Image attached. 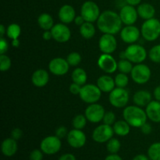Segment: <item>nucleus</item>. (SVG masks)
<instances>
[{
	"mask_svg": "<svg viewBox=\"0 0 160 160\" xmlns=\"http://www.w3.org/2000/svg\"><path fill=\"white\" fill-rule=\"evenodd\" d=\"M96 22L97 27L102 33L113 35L120 32L123 24L120 14L112 10L101 12Z\"/></svg>",
	"mask_w": 160,
	"mask_h": 160,
	"instance_id": "obj_1",
	"label": "nucleus"
},
{
	"mask_svg": "<svg viewBox=\"0 0 160 160\" xmlns=\"http://www.w3.org/2000/svg\"><path fill=\"white\" fill-rule=\"evenodd\" d=\"M123 117L132 128H140L147 122V114L142 107L136 106H127L123 111Z\"/></svg>",
	"mask_w": 160,
	"mask_h": 160,
	"instance_id": "obj_2",
	"label": "nucleus"
},
{
	"mask_svg": "<svg viewBox=\"0 0 160 160\" xmlns=\"http://www.w3.org/2000/svg\"><path fill=\"white\" fill-rule=\"evenodd\" d=\"M142 36L148 42H154L160 36V20L152 18L145 20L141 28Z\"/></svg>",
	"mask_w": 160,
	"mask_h": 160,
	"instance_id": "obj_3",
	"label": "nucleus"
},
{
	"mask_svg": "<svg viewBox=\"0 0 160 160\" xmlns=\"http://www.w3.org/2000/svg\"><path fill=\"white\" fill-rule=\"evenodd\" d=\"M79 96L84 102L93 104L96 103L101 98L102 91L97 84L95 85L93 84H87L82 86Z\"/></svg>",
	"mask_w": 160,
	"mask_h": 160,
	"instance_id": "obj_4",
	"label": "nucleus"
},
{
	"mask_svg": "<svg viewBox=\"0 0 160 160\" xmlns=\"http://www.w3.org/2000/svg\"><path fill=\"white\" fill-rule=\"evenodd\" d=\"M129 92L123 88L116 87L109 92V103L115 108H125L129 102Z\"/></svg>",
	"mask_w": 160,
	"mask_h": 160,
	"instance_id": "obj_5",
	"label": "nucleus"
},
{
	"mask_svg": "<svg viewBox=\"0 0 160 160\" xmlns=\"http://www.w3.org/2000/svg\"><path fill=\"white\" fill-rule=\"evenodd\" d=\"M125 57L133 63H142L147 57V51L142 45L131 44L124 51Z\"/></svg>",
	"mask_w": 160,
	"mask_h": 160,
	"instance_id": "obj_6",
	"label": "nucleus"
},
{
	"mask_svg": "<svg viewBox=\"0 0 160 160\" xmlns=\"http://www.w3.org/2000/svg\"><path fill=\"white\" fill-rule=\"evenodd\" d=\"M131 78L136 84H144L149 81L152 71L149 67L144 63H138L134 66L131 73Z\"/></svg>",
	"mask_w": 160,
	"mask_h": 160,
	"instance_id": "obj_7",
	"label": "nucleus"
},
{
	"mask_svg": "<svg viewBox=\"0 0 160 160\" xmlns=\"http://www.w3.org/2000/svg\"><path fill=\"white\" fill-rule=\"evenodd\" d=\"M100 9L98 5L92 1H86L83 3L81 8V15L84 17L85 21H97L100 16Z\"/></svg>",
	"mask_w": 160,
	"mask_h": 160,
	"instance_id": "obj_8",
	"label": "nucleus"
},
{
	"mask_svg": "<svg viewBox=\"0 0 160 160\" xmlns=\"http://www.w3.org/2000/svg\"><path fill=\"white\" fill-rule=\"evenodd\" d=\"M62 147L61 139L56 135L47 136L41 142L40 148L44 154L54 155L60 150Z\"/></svg>",
	"mask_w": 160,
	"mask_h": 160,
	"instance_id": "obj_9",
	"label": "nucleus"
},
{
	"mask_svg": "<svg viewBox=\"0 0 160 160\" xmlns=\"http://www.w3.org/2000/svg\"><path fill=\"white\" fill-rule=\"evenodd\" d=\"M114 134L112 126L102 123L94 130L92 138L97 143H106L112 138Z\"/></svg>",
	"mask_w": 160,
	"mask_h": 160,
	"instance_id": "obj_10",
	"label": "nucleus"
},
{
	"mask_svg": "<svg viewBox=\"0 0 160 160\" xmlns=\"http://www.w3.org/2000/svg\"><path fill=\"white\" fill-rule=\"evenodd\" d=\"M106 110L102 105L98 103L89 104L84 111V115L88 121L93 123H98L102 121Z\"/></svg>",
	"mask_w": 160,
	"mask_h": 160,
	"instance_id": "obj_11",
	"label": "nucleus"
},
{
	"mask_svg": "<svg viewBox=\"0 0 160 160\" xmlns=\"http://www.w3.org/2000/svg\"><path fill=\"white\" fill-rule=\"evenodd\" d=\"M98 48L102 53L112 54L117 48V41L113 34H103L98 41Z\"/></svg>",
	"mask_w": 160,
	"mask_h": 160,
	"instance_id": "obj_12",
	"label": "nucleus"
},
{
	"mask_svg": "<svg viewBox=\"0 0 160 160\" xmlns=\"http://www.w3.org/2000/svg\"><path fill=\"white\" fill-rule=\"evenodd\" d=\"M70 67L67 59L57 57L52 59L48 63V70L50 73L56 76H63L69 72Z\"/></svg>",
	"mask_w": 160,
	"mask_h": 160,
	"instance_id": "obj_13",
	"label": "nucleus"
},
{
	"mask_svg": "<svg viewBox=\"0 0 160 160\" xmlns=\"http://www.w3.org/2000/svg\"><path fill=\"white\" fill-rule=\"evenodd\" d=\"M52 38L59 43L67 42L71 38V31L67 24L62 23H56L51 29Z\"/></svg>",
	"mask_w": 160,
	"mask_h": 160,
	"instance_id": "obj_14",
	"label": "nucleus"
},
{
	"mask_svg": "<svg viewBox=\"0 0 160 160\" xmlns=\"http://www.w3.org/2000/svg\"><path fill=\"white\" fill-rule=\"evenodd\" d=\"M98 66L103 72L110 74L117 70L118 62L111 54L102 53L98 59Z\"/></svg>",
	"mask_w": 160,
	"mask_h": 160,
	"instance_id": "obj_15",
	"label": "nucleus"
},
{
	"mask_svg": "<svg viewBox=\"0 0 160 160\" xmlns=\"http://www.w3.org/2000/svg\"><path fill=\"white\" fill-rule=\"evenodd\" d=\"M141 34V30L134 25H126L120 31V38L122 41L129 45L137 42Z\"/></svg>",
	"mask_w": 160,
	"mask_h": 160,
	"instance_id": "obj_16",
	"label": "nucleus"
},
{
	"mask_svg": "<svg viewBox=\"0 0 160 160\" xmlns=\"http://www.w3.org/2000/svg\"><path fill=\"white\" fill-rule=\"evenodd\" d=\"M67 139L69 145L74 148H82L85 145L87 141L85 134L81 130L75 129V128L69 131Z\"/></svg>",
	"mask_w": 160,
	"mask_h": 160,
	"instance_id": "obj_17",
	"label": "nucleus"
},
{
	"mask_svg": "<svg viewBox=\"0 0 160 160\" xmlns=\"http://www.w3.org/2000/svg\"><path fill=\"white\" fill-rule=\"evenodd\" d=\"M120 17L123 23L125 25H134L138 20L137 9L134 6L130 5H125L121 8L120 11Z\"/></svg>",
	"mask_w": 160,
	"mask_h": 160,
	"instance_id": "obj_18",
	"label": "nucleus"
},
{
	"mask_svg": "<svg viewBox=\"0 0 160 160\" xmlns=\"http://www.w3.org/2000/svg\"><path fill=\"white\" fill-rule=\"evenodd\" d=\"M59 19L61 23L69 24L74 21V19L76 17V12H75L74 8L70 5H64L59 9Z\"/></svg>",
	"mask_w": 160,
	"mask_h": 160,
	"instance_id": "obj_19",
	"label": "nucleus"
},
{
	"mask_svg": "<svg viewBox=\"0 0 160 160\" xmlns=\"http://www.w3.org/2000/svg\"><path fill=\"white\" fill-rule=\"evenodd\" d=\"M148 119L154 123H160V102L152 100L145 107Z\"/></svg>",
	"mask_w": 160,
	"mask_h": 160,
	"instance_id": "obj_20",
	"label": "nucleus"
},
{
	"mask_svg": "<svg viewBox=\"0 0 160 160\" xmlns=\"http://www.w3.org/2000/svg\"><path fill=\"white\" fill-rule=\"evenodd\" d=\"M32 84L37 88H43L49 81V74L43 69H38L33 73L31 76Z\"/></svg>",
	"mask_w": 160,
	"mask_h": 160,
	"instance_id": "obj_21",
	"label": "nucleus"
},
{
	"mask_svg": "<svg viewBox=\"0 0 160 160\" xmlns=\"http://www.w3.org/2000/svg\"><path fill=\"white\" fill-rule=\"evenodd\" d=\"M152 101V94L147 90H139L133 95L134 105L139 107H146Z\"/></svg>",
	"mask_w": 160,
	"mask_h": 160,
	"instance_id": "obj_22",
	"label": "nucleus"
},
{
	"mask_svg": "<svg viewBox=\"0 0 160 160\" xmlns=\"http://www.w3.org/2000/svg\"><path fill=\"white\" fill-rule=\"evenodd\" d=\"M17 149H18L17 142L12 138H8L2 142L1 150L5 156L11 157V156H14L17 152Z\"/></svg>",
	"mask_w": 160,
	"mask_h": 160,
	"instance_id": "obj_23",
	"label": "nucleus"
},
{
	"mask_svg": "<svg viewBox=\"0 0 160 160\" xmlns=\"http://www.w3.org/2000/svg\"><path fill=\"white\" fill-rule=\"evenodd\" d=\"M97 86L99 88L102 92L109 93L116 88L114 78L109 75H102L97 80Z\"/></svg>",
	"mask_w": 160,
	"mask_h": 160,
	"instance_id": "obj_24",
	"label": "nucleus"
},
{
	"mask_svg": "<svg viewBox=\"0 0 160 160\" xmlns=\"http://www.w3.org/2000/svg\"><path fill=\"white\" fill-rule=\"evenodd\" d=\"M137 11L138 17L145 20L154 18L156 14V9L149 3H142L138 5Z\"/></svg>",
	"mask_w": 160,
	"mask_h": 160,
	"instance_id": "obj_25",
	"label": "nucleus"
},
{
	"mask_svg": "<svg viewBox=\"0 0 160 160\" xmlns=\"http://www.w3.org/2000/svg\"><path fill=\"white\" fill-rule=\"evenodd\" d=\"M38 24L44 31H51L54 26L52 17L48 13H42L38 17Z\"/></svg>",
	"mask_w": 160,
	"mask_h": 160,
	"instance_id": "obj_26",
	"label": "nucleus"
},
{
	"mask_svg": "<svg viewBox=\"0 0 160 160\" xmlns=\"http://www.w3.org/2000/svg\"><path fill=\"white\" fill-rule=\"evenodd\" d=\"M114 133L120 137H124L129 134L131 131V126L127 121L123 120H119L116 121L115 123L112 125Z\"/></svg>",
	"mask_w": 160,
	"mask_h": 160,
	"instance_id": "obj_27",
	"label": "nucleus"
},
{
	"mask_svg": "<svg viewBox=\"0 0 160 160\" xmlns=\"http://www.w3.org/2000/svg\"><path fill=\"white\" fill-rule=\"evenodd\" d=\"M71 78L73 82L83 86L86 84V82H87L88 74L84 69L78 67V68L74 69L73 71L72 72Z\"/></svg>",
	"mask_w": 160,
	"mask_h": 160,
	"instance_id": "obj_28",
	"label": "nucleus"
},
{
	"mask_svg": "<svg viewBox=\"0 0 160 160\" xmlns=\"http://www.w3.org/2000/svg\"><path fill=\"white\" fill-rule=\"evenodd\" d=\"M95 33H96V30L93 23L86 21L80 27V34L84 38H92L95 36Z\"/></svg>",
	"mask_w": 160,
	"mask_h": 160,
	"instance_id": "obj_29",
	"label": "nucleus"
},
{
	"mask_svg": "<svg viewBox=\"0 0 160 160\" xmlns=\"http://www.w3.org/2000/svg\"><path fill=\"white\" fill-rule=\"evenodd\" d=\"M21 34V28L17 23H10L6 28V35L11 40L18 39Z\"/></svg>",
	"mask_w": 160,
	"mask_h": 160,
	"instance_id": "obj_30",
	"label": "nucleus"
},
{
	"mask_svg": "<svg viewBox=\"0 0 160 160\" xmlns=\"http://www.w3.org/2000/svg\"><path fill=\"white\" fill-rule=\"evenodd\" d=\"M132 63L133 62L127 59H120V60L118 62L117 70L120 71V73H126V74L131 73L133 67H134Z\"/></svg>",
	"mask_w": 160,
	"mask_h": 160,
	"instance_id": "obj_31",
	"label": "nucleus"
},
{
	"mask_svg": "<svg viewBox=\"0 0 160 160\" xmlns=\"http://www.w3.org/2000/svg\"><path fill=\"white\" fill-rule=\"evenodd\" d=\"M148 156L151 160H160V142H155L150 145Z\"/></svg>",
	"mask_w": 160,
	"mask_h": 160,
	"instance_id": "obj_32",
	"label": "nucleus"
},
{
	"mask_svg": "<svg viewBox=\"0 0 160 160\" xmlns=\"http://www.w3.org/2000/svg\"><path fill=\"white\" fill-rule=\"evenodd\" d=\"M87 118H86L85 115L83 114H78V115L75 116L72 121V125H73V128L78 130H82L84 127L87 124Z\"/></svg>",
	"mask_w": 160,
	"mask_h": 160,
	"instance_id": "obj_33",
	"label": "nucleus"
},
{
	"mask_svg": "<svg viewBox=\"0 0 160 160\" xmlns=\"http://www.w3.org/2000/svg\"><path fill=\"white\" fill-rule=\"evenodd\" d=\"M121 147V144L120 142L117 138H112L107 142V145H106V148H107L108 152L111 154H117L120 149Z\"/></svg>",
	"mask_w": 160,
	"mask_h": 160,
	"instance_id": "obj_34",
	"label": "nucleus"
},
{
	"mask_svg": "<svg viewBox=\"0 0 160 160\" xmlns=\"http://www.w3.org/2000/svg\"><path fill=\"white\" fill-rule=\"evenodd\" d=\"M114 81H115L116 87L126 88L128 83H129V78H128V74H126V73H120L116 75Z\"/></svg>",
	"mask_w": 160,
	"mask_h": 160,
	"instance_id": "obj_35",
	"label": "nucleus"
},
{
	"mask_svg": "<svg viewBox=\"0 0 160 160\" xmlns=\"http://www.w3.org/2000/svg\"><path fill=\"white\" fill-rule=\"evenodd\" d=\"M67 59L70 66H71V67H77V66H78L81 62L82 57H81V54L79 52H70L67 56V59Z\"/></svg>",
	"mask_w": 160,
	"mask_h": 160,
	"instance_id": "obj_36",
	"label": "nucleus"
},
{
	"mask_svg": "<svg viewBox=\"0 0 160 160\" xmlns=\"http://www.w3.org/2000/svg\"><path fill=\"white\" fill-rule=\"evenodd\" d=\"M148 57L155 63H160V44L152 47L148 52Z\"/></svg>",
	"mask_w": 160,
	"mask_h": 160,
	"instance_id": "obj_37",
	"label": "nucleus"
},
{
	"mask_svg": "<svg viewBox=\"0 0 160 160\" xmlns=\"http://www.w3.org/2000/svg\"><path fill=\"white\" fill-rule=\"evenodd\" d=\"M11 66H12V62H11L10 58L6 54L0 55V70L1 71H7L10 69Z\"/></svg>",
	"mask_w": 160,
	"mask_h": 160,
	"instance_id": "obj_38",
	"label": "nucleus"
},
{
	"mask_svg": "<svg viewBox=\"0 0 160 160\" xmlns=\"http://www.w3.org/2000/svg\"><path fill=\"white\" fill-rule=\"evenodd\" d=\"M102 122L103 123H105V124L112 126L116 122L115 113H114L113 112H112V111H108V112H106V113H105L104 115V117H103Z\"/></svg>",
	"mask_w": 160,
	"mask_h": 160,
	"instance_id": "obj_39",
	"label": "nucleus"
},
{
	"mask_svg": "<svg viewBox=\"0 0 160 160\" xmlns=\"http://www.w3.org/2000/svg\"><path fill=\"white\" fill-rule=\"evenodd\" d=\"M43 152L39 149H34L30 154V160H42L43 159Z\"/></svg>",
	"mask_w": 160,
	"mask_h": 160,
	"instance_id": "obj_40",
	"label": "nucleus"
},
{
	"mask_svg": "<svg viewBox=\"0 0 160 160\" xmlns=\"http://www.w3.org/2000/svg\"><path fill=\"white\" fill-rule=\"evenodd\" d=\"M69 131H67V128L64 126H60L56 130V135L59 138H63L67 137Z\"/></svg>",
	"mask_w": 160,
	"mask_h": 160,
	"instance_id": "obj_41",
	"label": "nucleus"
},
{
	"mask_svg": "<svg viewBox=\"0 0 160 160\" xmlns=\"http://www.w3.org/2000/svg\"><path fill=\"white\" fill-rule=\"evenodd\" d=\"M81 88L82 86L80 85V84H77V83L73 82L70 85V88H69V90H70V93L73 94V95H79L80 92H81Z\"/></svg>",
	"mask_w": 160,
	"mask_h": 160,
	"instance_id": "obj_42",
	"label": "nucleus"
},
{
	"mask_svg": "<svg viewBox=\"0 0 160 160\" xmlns=\"http://www.w3.org/2000/svg\"><path fill=\"white\" fill-rule=\"evenodd\" d=\"M9 44L4 38H0V55L5 54L8 51Z\"/></svg>",
	"mask_w": 160,
	"mask_h": 160,
	"instance_id": "obj_43",
	"label": "nucleus"
},
{
	"mask_svg": "<svg viewBox=\"0 0 160 160\" xmlns=\"http://www.w3.org/2000/svg\"><path fill=\"white\" fill-rule=\"evenodd\" d=\"M10 134H11V138H12L17 141L19 140V139L21 138L22 136H23V131H22V130L20 129V128H16L11 131Z\"/></svg>",
	"mask_w": 160,
	"mask_h": 160,
	"instance_id": "obj_44",
	"label": "nucleus"
},
{
	"mask_svg": "<svg viewBox=\"0 0 160 160\" xmlns=\"http://www.w3.org/2000/svg\"><path fill=\"white\" fill-rule=\"evenodd\" d=\"M141 131H142V132L144 134H151L152 131V125L149 124L148 123H145V124L142 125V127H141Z\"/></svg>",
	"mask_w": 160,
	"mask_h": 160,
	"instance_id": "obj_45",
	"label": "nucleus"
},
{
	"mask_svg": "<svg viewBox=\"0 0 160 160\" xmlns=\"http://www.w3.org/2000/svg\"><path fill=\"white\" fill-rule=\"evenodd\" d=\"M58 160H76V157L73 154L70 153H67L62 156H61Z\"/></svg>",
	"mask_w": 160,
	"mask_h": 160,
	"instance_id": "obj_46",
	"label": "nucleus"
},
{
	"mask_svg": "<svg viewBox=\"0 0 160 160\" xmlns=\"http://www.w3.org/2000/svg\"><path fill=\"white\" fill-rule=\"evenodd\" d=\"M73 22L76 23V25L81 27V25H82L83 23H84V22H86V21H85V20L84 19V17H83L81 15H80V16H77V17H75L74 21H73Z\"/></svg>",
	"mask_w": 160,
	"mask_h": 160,
	"instance_id": "obj_47",
	"label": "nucleus"
},
{
	"mask_svg": "<svg viewBox=\"0 0 160 160\" xmlns=\"http://www.w3.org/2000/svg\"><path fill=\"white\" fill-rule=\"evenodd\" d=\"M42 38L45 41H48L52 38V34L51 31H44L43 34H42Z\"/></svg>",
	"mask_w": 160,
	"mask_h": 160,
	"instance_id": "obj_48",
	"label": "nucleus"
},
{
	"mask_svg": "<svg viewBox=\"0 0 160 160\" xmlns=\"http://www.w3.org/2000/svg\"><path fill=\"white\" fill-rule=\"evenodd\" d=\"M153 96L156 100L160 102V85H158L153 91Z\"/></svg>",
	"mask_w": 160,
	"mask_h": 160,
	"instance_id": "obj_49",
	"label": "nucleus"
},
{
	"mask_svg": "<svg viewBox=\"0 0 160 160\" xmlns=\"http://www.w3.org/2000/svg\"><path fill=\"white\" fill-rule=\"evenodd\" d=\"M105 160H123L120 156L117 154H111L108 156Z\"/></svg>",
	"mask_w": 160,
	"mask_h": 160,
	"instance_id": "obj_50",
	"label": "nucleus"
},
{
	"mask_svg": "<svg viewBox=\"0 0 160 160\" xmlns=\"http://www.w3.org/2000/svg\"><path fill=\"white\" fill-rule=\"evenodd\" d=\"M141 2H142V0H126V2L128 3V5H130V6H132L140 5Z\"/></svg>",
	"mask_w": 160,
	"mask_h": 160,
	"instance_id": "obj_51",
	"label": "nucleus"
},
{
	"mask_svg": "<svg viewBox=\"0 0 160 160\" xmlns=\"http://www.w3.org/2000/svg\"><path fill=\"white\" fill-rule=\"evenodd\" d=\"M149 157L148 156H146L145 155L143 154H140L138 155V156H134L133 160H149Z\"/></svg>",
	"mask_w": 160,
	"mask_h": 160,
	"instance_id": "obj_52",
	"label": "nucleus"
},
{
	"mask_svg": "<svg viewBox=\"0 0 160 160\" xmlns=\"http://www.w3.org/2000/svg\"><path fill=\"white\" fill-rule=\"evenodd\" d=\"M6 34V28L3 24H1L0 26V38L4 37V34Z\"/></svg>",
	"mask_w": 160,
	"mask_h": 160,
	"instance_id": "obj_53",
	"label": "nucleus"
},
{
	"mask_svg": "<svg viewBox=\"0 0 160 160\" xmlns=\"http://www.w3.org/2000/svg\"><path fill=\"white\" fill-rule=\"evenodd\" d=\"M12 45L14 48H18L20 46V40H19V38L12 40Z\"/></svg>",
	"mask_w": 160,
	"mask_h": 160,
	"instance_id": "obj_54",
	"label": "nucleus"
}]
</instances>
